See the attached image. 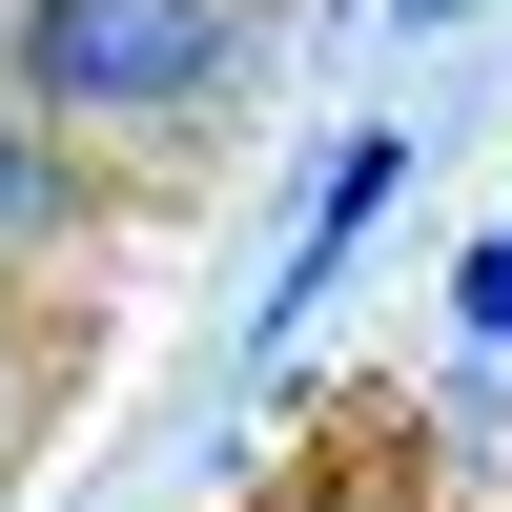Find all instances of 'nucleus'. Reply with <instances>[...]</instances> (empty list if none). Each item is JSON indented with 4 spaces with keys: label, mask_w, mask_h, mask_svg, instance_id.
<instances>
[{
    "label": "nucleus",
    "mask_w": 512,
    "mask_h": 512,
    "mask_svg": "<svg viewBox=\"0 0 512 512\" xmlns=\"http://www.w3.org/2000/svg\"><path fill=\"white\" fill-rule=\"evenodd\" d=\"M390 185H410V123H349V144H328V185H308V226H287V287L246 308V349H287V328L349 287V246L390 226Z\"/></svg>",
    "instance_id": "nucleus-2"
},
{
    "label": "nucleus",
    "mask_w": 512,
    "mask_h": 512,
    "mask_svg": "<svg viewBox=\"0 0 512 512\" xmlns=\"http://www.w3.org/2000/svg\"><path fill=\"white\" fill-rule=\"evenodd\" d=\"M328 21H369V0H328Z\"/></svg>",
    "instance_id": "nucleus-7"
},
{
    "label": "nucleus",
    "mask_w": 512,
    "mask_h": 512,
    "mask_svg": "<svg viewBox=\"0 0 512 512\" xmlns=\"http://www.w3.org/2000/svg\"><path fill=\"white\" fill-rule=\"evenodd\" d=\"M308 512H410V472H390V431H369V451H349V472H328Z\"/></svg>",
    "instance_id": "nucleus-5"
},
{
    "label": "nucleus",
    "mask_w": 512,
    "mask_h": 512,
    "mask_svg": "<svg viewBox=\"0 0 512 512\" xmlns=\"http://www.w3.org/2000/svg\"><path fill=\"white\" fill-rule=\"evenodd\" d=\"M62 226H82V144L0 82V246H62Z\"/></svg>",
    "instance_id": "nucleus-3"
},
{
    "label": "nucleus",
    "mask_w": 512,
    "mask_h": 512,
    "mask_svg": "<svg viewBox=\"0 0 512 512\" xmlns=\"http://www.w3.org/2000/svg\"><path fill=\"white\" fill-rule=\"evenodd\" d=\"M267 41V0H0V82H21L62 144H164L205 123Z\"/></svg>",
    "instance_id": "nucleus-1"
},
{
    "label": "nucleus",
    "mask_w": 512,
    "mask_h": 512,
    "mask_svg": "<svg viewBox=\"0 0 512 512\" xmlns=\"http://www.w3.org/2000/svg\"><path fill=\"white\" fill-rule=\"evenodd\" d=\"M451 328H472V349L512 369V205H492V226H472V246H451Z\"/></svg>",
    "instance_id": "nucleus-4"
},
{
    "label": "nucleus",
    "mask_w": 512,
    "mask_h": 512,
    "mask_svg": "<svg viewBox=\"0 0 512 512\" xmlns=\"http://www.w3.org/2000/svg\"><path fill=\"white\" fill-rule=\"evenodd\" d=\"M0 410H21V308H0Z\"/></svg>",
    "instance_id": "nucleus-6"
}]
</instances>
